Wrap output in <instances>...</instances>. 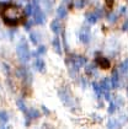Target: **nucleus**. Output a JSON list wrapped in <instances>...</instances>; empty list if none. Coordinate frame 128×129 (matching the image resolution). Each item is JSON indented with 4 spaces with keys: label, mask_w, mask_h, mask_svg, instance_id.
I'll list each match as a JSON object with an SVG mask.
<instances>
[{
    "label": "nucleus",
    "mask_w": 128,
    "mask_h": 129,
    "mask_svg": "<svg viewBox=\"0 0 128 129\" xmlns=\"http://www.w3.org/2000/svg\"><path fill=\"white\" fill-rule=\"evenodd\" d=\"M0 17L9 27H17L26 22L25 10L15 4L0 3Z\"/></svg>",
    "instance_id": "obj_1"
},
{
    "label": "nucleus",
    "mask_w": 128,
    "mask_h": 129,
    "mask_svg": "<svg viewBox=\"0 0 128 129\" xmlns=\"http://www.w3.org/2000/svg\"><path fill=\"white\" fill-rule=\"evenodd\" d=\"M16 53H17V55H19V58L21 61H25V63H26V61L30 59L31 53H30V48L25 40L20 41V43L17 44V47H16Z\"/></svg>",
    "instance_id": "obj_2"
},
{
    "label": "nucleus",
    "mask_w": 128,
    "mask_h": 129,
    "mask_svg": "<svg viewBox=\"0 0 128 129\" xmlns=\"http://www.w3.org/2000/svg\"><path fill=\"white\" fill-rule=\"evenodd\" d=\"M32 16H33V21L37 25H43L44 21H46V16L43 14V11L41 9V6L38 5L37 1H33V5H32Z\"/></svg>",
    "instance_id": "obj_3"
},
{
    "label": "nucleus",
    "mask_w": 128,
    "mask_h": 129,
    "mask_svg": "<svg viewBox=\"0 0 128 129\" xmlns=\"http://www.w3.org/2000/svg\"><path fill=\"white\" fill-rule=\"evenodd\" d=\"M86 58L85 57H83V55H73L70 59L68 60L69 65L70 67H75L76 69L78 68H81V67H84L85 64H86Z\"/></svg>",
    "instance_id": "obj_4"
},
{
    "label": "nucleus",
    "mask_w": 128,
    "mask_h": 129,
    "mask_svg": "<svg viewBox=\"0 0 128 129\" xmlns=\"http://www.w3.org/2000/svg\"><path fill=\"white\" fill-rule=\"evenodd\" d=\"M102 16V12L100 10H94V11H90L86 14V20L91 23V25H94V23H96L98 21V19Z\"/></svg>",
    "instance_id": "obj_5"
},
{
    "label": "nucleus",
    "mask_w": 128,
    "mask_h": 129,
    "mask_svg": "<svg viewBox=\"0 0 128 129\" xmlns=\"http://www.w3.org/2000/svg\"><path fill=\"white\" fill-rule=\"evenodd\" d=\"M96 65L101 69H108L111 67V63L106 57H97L96 58Z\"/></svg>",
    "instance_id": "obj_6"
},
{
    "label": "nucleus",
    "mask_w": 128,
    "mask_h": 129,
    "mask_svg": "<svg viewBox=\"0 0 128 129\" xmlns=\"http://www.w3.org/2000/svg\"><path fill=\"white\" fill-rule=\"evenodd\" d=\"M79 38H80V41L83 43H88L89 41H90L91 35H90V30H89L88 27H83V30L80 31V33H79Z\"/></svg>",
    "instance_id": "obj_7"
},
{
    "label": "nucleus",
    "mask_w": 128,
    "mask_h": 129,
    "mask_svg": "<svg viewBox=\"0 0 128 129\" xmlns=\"http://www.w3.org/2000/svg\"><path fill=\"white\" fill-rule=\"evenodd\" d=\"M33 67H35V69L41 71V73H43L44 70H46V63H44V60L41 59V58H37V59L35 60V63H33Z\"/></svg>",
    "instance_id": "obj_8"
},
{
    "label": "nucleus",
    "mask_w": 128,
    "mask_h": 129,
    "mask_svg": "<svg viewBox=\"0 0 128 129\" xmlns=\"http://www.w3.org/2000/svg\"><path fill=\"white\" fill-rule=\"evenodd\" d=\"M60 27H62V25H60V21L58 19H54V20L50 22V30H52L53 33L58 35L59 32H60Z\"/></svg>",
    "instance_id": "obj_9"
},
{
    "label": "nucleus",
    "mask_w": 128,
    "mask_h": 129,
    "mask_svg": "<svg viewBox=\"0 0 128 129\" xmlns=\"http://www.w3.org/2000/svg\"><path fill=\"white\" fill-rule=\"evenodd\" d=\"M111 86H112L113 89H117L118 86H119V75H118L117 70H115V71L112 73V78H111Z\"/></svg>",
    "instance_id": "obj_10"
},
{
    "label": "nucleus",
    "mask_w": 128,
    "mask_h": 129,
    "mask_svg": "<svg viewBox=\"0 0 128 129\" xmlns=\"http://www.w3.org/2000/svg\"><path fill=\"white\" fill-rule=\"evenodd\" d=\"M8 120H9V114H8V112L0 111V124L4 127V125H6Z\"/></svg>",
    "instance_id": "obj_11"
},
{
    "label": "nucleus",
    "mask_w": 128,
    "mask_h": 129,
    "mask_svg": "<svg viewBox=\"0 0 128 129\" xmlns=\"http://www.w3.org/2000/svg\"><path fill=\"white\" fill-rule=\"evenodd\" d=\"M52 44H53V49L56 50L58 54H62V49H60V43H59V38L56 36L53 41H52Z\"/></svg>",
    "instance_id": "obj_12"
},
{
    "label": "nucleus",
    "mask_w": 128,
    "mask_h": 129,
    "mask_svg": "<svg viewBox=\"0 0 128 129\" xmlns=\"http://www.w3.org/2000/svg\"><path fill=\"white\" fill-rule=\"evenodd\" d=\"M92 90L95 91V93H96V96H97V97H102V96H104V92H102V89H101L100 84L94 82V84H92Z\"/></svg>",
    "instance_id": "obj_13"
},
{
    "label": "nucleus",
    "mask_w": 128,
    "mask_h": 129,
    "mask_svg": "<svg viewBox=\"0 0 128 129\" xmlns=\"http://www.w3.org/2000/svg\"><path fill=\"white\" fill-rule=\"evenodd\" d=\"M107 128L108 129H121V125H119V123H118L117 120L111 119L107 123Z\"/></svg>",
    "instance_id": "obj_14"
},
{
    "label": "nucleus",
    "mask_w": 128,
    "mask_h": 129,
    "mask_svg": "<svg viewBox=\"0 0 128 129\" xmlns=\"http://www.w3.org/2000/svg\"><path fill=\"white\" fill-rule=\"evenodd\" d=\"M57 15H58L59 19H64V17L67 16V10H65V8H64V6H59L58 9H57Z\"/></svg>",
    "instance_id": "obj_15"
},
{
    "label": "nucleus",
    "mask_w": 128,
    "mask_h": 129,
    "mask_svg": "<svg viewBox=\"0 0 128 129\" xmlns=\"http://www.w3.org/2000/svg\"><path fill=\"white\" fill-rule=\"evenodd\" d=\"M119 71H121L122 74L128 73V59H126L123 63H121V65H119Z\"/></svg>",
    "instance_id": "obj_16"
},
{
    "label": "nucleus",
    "mask_w": 128,
    "mask_h": 129,
    "mask_svg": "<svg viewBox=\"0 0 128 129\" xmlns=\"http://www.w3.org/2000/svg\"><path fill=\"white\" fill-rule=\"evenodd\" d=\"M46 52H47V48H46L44 46H39L38 48H37V50H36V52H35L33 54H35V55L37 57V55H42V54H44Z\"/></svg>",
    "instance_id": "obj_17"
},
{
    "label": "nucleus",
    "mask_w": 128,
    "mask_h": 129,
    "mask_svg": "<svg viewBox=\"0 0 128 129\" xmlns=\"http://www.w3.org/2000/svg\"><path fill=\"white\" fill-rule=\"evenodd\" d=\"M116 109H117V103H116L115 101H112V102H111V105H110V107H108V113H110V114H112V113H115V112H116Z\"/></svg>",
    "instance_id": "obj_18"
},
{
    "label": "nucleus",
    "mask_w": 128,
    "mask_h": 129,
    "mask_svg": "<svg viewBox=\"0 0 128 129\" xmlns=\"http://www.w3.org/2000/svg\"><path fill=\"white\" fill-rule=\"evenodd\" d=\"M17 106H19V108L21 109L23 113H26V112H27V107H26V105L23 103V101L19 100V101H17Z\"/></svg>",
    "instance_id": "obj_19"
},
{
    "label": "nucleus",
    "mask_w": 128,
    "mask_h": 129,
    "mask_svg": "<svg viewBox=\"0 0 128 129\" xmlns=\"http://www.w3.org/2000/svg\"><path fill=\"white\" fill-rule=\"evenodd\" d=\"M30 38H31V41H32L33 44H38V38H37V33H36V32H31Z\"/></svg>",
    "instance_id": "obj_20"
},
{
    "label": "nucleus",
    "mask_w": 128,
    "mask_h": 129,
    "mask_svg": "<svg viewBox=\"0 0 128 129\" xmlns=\"http://www.w3.org/2000/svg\"><path fill=\"white\" fill-rule=\"evenodd\" d=\"M25 14H26V16L27 15H32V5L31 4H27L25 6Z\"/></svg>",
    "instance_id": "obj_21"
},
{
    "label": "nucleus",
    "mask_w": 128,
    "mask_h": 129,
    "mask_svg": "<svg viewBox=\"0 0 128 129\" xmlns=\"http://www.w3.org/2000/svg\"><path fill=\"white\" fill-rule=\"evenodd\" d=\"M113 3H115V0H105V5L107 6L108 9H111L113 6Z\"/></svg>",
    "instance_id": "obj_22"
},
{
    "label": "nucleus",
    "mask_w": 128,
    "mask_h": 129,
    "mask_svg": "<svg viewBox=\"0 0 128 129\" xmlns=\"http://www.w3.org/2000/svg\"><path fill=\"white\" fill-rule=\"evenodd\" d=\"M116 20H117V15H116V14H111V15H108V21H110V22H112V21L115 22Z\"/></svg>",
    "instance_id": "obj_23"
},
{
    "label": "nucleus",
    "mask_w": 128,
    "mask_h": 129,
    "mask_svg": "<svg viewBox=\"0 0 128 129\" xmlns=\"http://www.w3.org/2000/svg\"><path fill=\"white\" fill-rule=\"evenodd\" d=\"M122 30H124V31L128 30V22H126V23H124V26L122 27Z\"/></svg>",
    "instance_id": "obj_24"
},
{
    "label": "nucleus",
    "mask_w": 128,
    "mask_h": 129,
    "mask_svg": "<svg viewBox=\"0 0 128 129\" xmlns=\"http://www.w3.org/2000/svg\"><path fill=\"white\" fill-rule=\"evenodd\" d=\"M3 129H12V127L9 125V124H6V125H4V127H3Z\"/></svg>",
    "instance_id": "obj_25"
},
{
    "label": "nucleus",
    "mask_w": 128,
    "mask_h": 129,
    "mask_svg": "<svg viewBox=\"0 0 128 129\" xmlns=\"http://www.w3.org/2000/svg\"><path fill=\"white\" fill-rule=\"evenodd\" d=\"M127 95H128V86H127Z\"/></svg>",
    "instance_id": "obj_26"
}]
</instances>
